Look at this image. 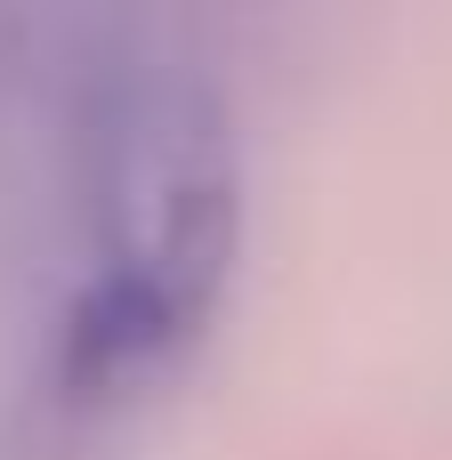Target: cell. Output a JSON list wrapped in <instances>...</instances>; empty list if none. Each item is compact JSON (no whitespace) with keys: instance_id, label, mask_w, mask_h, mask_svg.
<instances>
[{"instance_id":"1","label":"cell","mask_w":452,"mask_h":460,"mask_svg":"<svg viewBox=\"0 0 452 460\" xmlns=\"http://www.w3.org/2000/svg\"><path fill=\"white\" fill-rule=\"evenodd\" d=\"M97 275L65 315L57 372L73 396H121L162 372L218 307L243 243L235 121L202 73H129L97 105L89 137Z\"/></svg>"}]
</instances>
